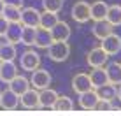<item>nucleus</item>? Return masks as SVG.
<instances>
[{
    "instance_id": "nucleus-1",
    "label": "nucleus",
    "mask_w": 121,
    "mask_h": 116,
    "mask_svg": "<svg viewBox=\"0 0 121 116\" xmlns=\"http://www.w3.org/2000/svg\"><path fill=\"white\" fill-rule=\"evenodd\" d=\"M48 56L53 62H65L70 56V46L67 40H53V44L48 48Z\"/></svg>"
},
{
    "instance_id": "nucleus-2",
    "label": "nucleus",
    "mask_w": 121,
    "mask_h": 116,
    "mask_svg": "<svg viewBox=\"0 0 121 116\" xmlns=\"http://www.w3.org/2000/svg\"><path fill=\"white\" fill-rule=\"evenodd\" d=\"M100 48H102L109 56L118 55L121 51V37L112 32V34H109L107 37H104V39L100 40Z\"/></svg>"
},
{
    "instance_id": "nucleus-3",
    "label": "nucleus",
    "mask_w": 121,
    "mask_h": 116,
    "mask_svg": "<svg viewBox=\"0 0 121 116\" xmlns=\"http://www.w3.org/2000/svg\"><path fill=\"white\" fill-rule=\"evenodd\" d=\"M30 85L35 90H44L51 85V74L44 69H35L32 70V77H30Z\"/></svg>"
},
{
    "instance_id": "nucleus-4",
    "label": "nucleus",
    "mask_w": 121,
    "mask_h": 116,
    "mask_svg": "<svg viewBox=\"0 0 121 116\" xmlns=\"http://www.w3.org/2000/svg\"><path fill=\"white\" fill-rule=\"evenodd\" d=\"M19 65H21L23 70H28V72L39 69V65H40V56H39V53L33 51V49L25 51L23 55H21V58H19Z\"/></svg>"
},
{
    "instance_id": "nucleus-5",
    "label": "nucleus",
    "mask_w": 121,
    "mask_h": 116,
    "mask_svg": "<svg viewBox=\"0 0 121 116\" xmlns=\"http://www.w3.org/2000/svg\"><path fill=\"white\" fill-rule=\"evenodd\" d=\"M70 14H72L76 23H88L90 21V4L84 2V0L76 2L70 9Z\"/></svg>"
},
{
    "instance_id": "nucleus-6",
    "label": "nucleus",
    "mask_w": 121,
    "mask_h": 116,
    "mask_svg": "<svg viewBox=\"0 0 121 116\" xmlns=\"http://www.w3.org/2000/svg\"><path fill=\"white\" fill-rule=\"evenodd\" d=\"M107 58H109V55L98 46V48H93L88 55H86V63H88L91 69L93 67H104V65L107 63Z\"/></svg>"
},
{
    "instance_id": "nucleus-7",
    "label": "nucleus",
    "mask_w": 121,
    "mask_h": 116,
    "mask_svg": "<svg viewBox=\"0 0 121 116\" xmlns=\"http://www.w3.org/2000/svg\"><path fill=\"white\" fill-rule=\"evenodd\" d=\"M93 88L91 85V79H90V74L86 72H77L76 76L72 77V90L74 93H82V92H88V90Z\"/></svg>"
},
{
    "instance_id": "nucleus-8",
    "label": "nucleus",
    "mask_w": 121,
    "mask_h": 116,
    "mask_svg": "<svg viewBox=\"0 0 121 116\" xmlns=\"http://www.w3.org/2000/svg\"><path fill=\"white\" fill-rule=\"evenodd\" d=\"M19 104L25 109H35V107H39V90L28 88L25 93L19 95Z\"/></svg>"
},
{
    "instance_id": "nucleus-9",
    "label": "nucleus",
    "mask_w": 121,
    "mask_h": 116,
    "mask_svg": "<svg viewBox=\"0 0 121 116\" xmlns=\"http://www.w3.org/2000/svg\"><path fill=\"white\" fill-rule=\"evenodd\" d=\"M40 21V12L35 7H21V25L25 27H39Z\"/></svg>"
},
{
    "instance_id": "nucleus-10",
    "label": "nucleus",
    "mask_w": 121,
    "mask_h": 116,
    "mask_svg": "<svg viewBox=\"0 0 121 116\" xmlns=\"http://www.w3.org/2000/svg\"><path fill=\"white\" fill-rule=\"evenodd\" d=\"M58 98V92L53 88H44V90H39V107H46V109H51L53 104L56 102Z\"/></svg>"
},
{
    "instance_id": "nucleus-11",
    "label": "nucleus",
    "mask_w": 121,
    "mask_h": 116,
    "mask_svg": "<svg viewBox=\"0 0 121 116\" xmlns=\"http://www.w3.org/2000/svg\"><path fill=\"white\" fill-rule=\"evenodd\" d=\"M97 102H98V95H97V92H95L93 88L88 90V92L79 93V106H81L82 109H86V111H95Z\"/></svg>"
},
{
    "instance_id": "nucleus-12",
    "label": "nucleus",
    "mask_w": 121,
    "mask_h": 116,
    "mask_svg": "<svg viewBox=\"0 0 121 116\" xmlns=\"http://www.w3.org/2000/svg\"><path fill=\"white\" fill-rule=\"evenodd\" d=\"M19 106V95L14 93L11 88H7L5 92H2V98H0V107H4L5 111H12Z\"/></svg>"
},
{
    "instance_id": "nucleus-13",
    "label": "nucleus",
    "mask_w": 121,
    "mask_h": 116,
    "mask_svg": "<svg viewBox=\"0 0 121 116\" xmlns=\"http://www.w3.org/2000/svg\"><path fill=\"white\" fill-rule=\"evenodd\" d=\"M53 44V37H51V30H46V28L37 27V34H35V40H33V46L40 48V49H48Z\"/></svg>"
},
{
    "instance_id": "nucleus-14",
    "label": "nucleus",
    "mask_w": 121,
    "mask_h": 116,
    "mask_svg": "<svg viewBox=\"0 0 121 116\" xmlns=\"http://www.w3.org/2000/svg\"><path fill=\"white\" fill-rule=\"evenodd\" d=\"M107 9H109V5H107L104 0H97V2L90 4V19H93V21L105 19Z\"/></svg>"
},
{
    "instance_id": "nucleus-15",
    "label": "nucleus",
    "mask_w": 121,
    "mask_h": 116,
    "mask_svg": "<svg viewBox=\"0 0 121 116\" xmlns=\"http://www.w3.org/2000/svg\"><path fill=\"white\" fill-rule=\"evenodd\" d=\"M70 27H69V23H65V21H58L55 27L51 28V37H53V40H69L70 39Z\"/></svg>"
},
{
    "instance_id": "nucleus-16",
    "label": "nucleus",
    "mask_w": 121,
    "mask_h": 116,
    "mask_svg": "<svg viewBox=\"0 0 121 116\" xmlns=\"http://www.w3.org/2000/svg\"><path fill=\"white\" fill-rule=\"evenodd\" d=\"M21 32H23V25L21 23H9L4 37H5L7 42L18 44V42H21Z\"/></svg>"
},
{
    "instance_id": "nucleus-17",
    "label": "nucleus",
    "mask_w": 121,
    "mask_h": 116,
    "mask_svg": "<svg viewBox=\"0 0 121 116\" xmlns=\"http://www.w3.org/2000/svg\"><path fill=\"white\" fill-rule=\"evenodd\" d=\"M7 85H9V88L14 93L21 95V93H25L28 88H30V79H26V77H23V76H14Z\"/></svg>"
},
{
    "instance_id": "nucleus-18",
    "label": "nucleus",
    "mask_w": 121,
    "mask_h": 116,
    "mask_svg": "<svg viewBox=\"0 0 121 116\" xmlns=\"http://www.w3.org/2000/svg\"><path fill=\"white\" fill-rule=\"evenodd\" d=\"M90 79H91L93 88H98V86L109 83V79H107V72H105V69H102V67H93V69H91Z\"/></svg>"
},
{
    "instance_id": "nucleus-19",
    "label": "nucleus",
    "mask_w": 121,
    "mask_h": 116,
    "mask_svg": "<svg viewBox=\"0 0 121 116\" xmlns=\"http://www.w3.org/2000/svg\"><path fill=\"white\" fill-rule=\"evenodd\" d=\"M112 25L111 23H107L105 19H100V21H95L93 25V35L97 37L98 40H102L104 37H107L109 34H112Z\"/></svg>"
},
{
    "instance_id": "nucleus-20",
    "label": "nucleus",
    "mask_w": 121,
    "mask_h": 116,
    "mask_svg": "<svg viewBox=\"0 0 121 116\" xmlns=\"http://www.w3.org/2000/svg\"><path fill=\"white\" fill-rule=\"evenodd\" d=\"M14 76H18V67L14 65V62H2V67H0V79L4 83H9Z\"/></svg>"
},
{
    "instance_id": "nucleus-21",
    "label": "nucleus",
    "mask_w": 121,
    "mask_h": 116,
    "mask_svg": "<svg viewBox=\"0 0 121 116\" xmlns=\"http://www.w3.org/2000/svg\"><path fill=\"white\" fill-rule=\"evenodd\" d=\"M93 90L97 92L98 98H104V100H112V98H116V92H118L116 85H112V83H105V85L98 86V88H93Z\"/></svg>"
},
{
    "instance_id": "nucleus-22",
    "label": "nucleus",
    "mask_w": 121,
    "mask_h": 116,
    "mask_svg": "<svg viewBox=\"0 0 121 116\" xmlns=\"http://www.w3.org/2000/svg\"><path fill=\"white\" fill-rule=\"evenodd\" d=\"M51 109H55L56 113H70V111L74 109V102H72V98L70 97H67V95H58V98H56V102L53 104Z\"/></svg>"
},
{
    "instance_id": "nucleus-23",
    "label": "nucleus",
    "mask_w": 121,
    "mask_h": 116,
    "mask_svg": "<svg viewBox=\"0 0 121 116\" xmlns=\"http://www.w3.org/2000/svg\"><path fill=\"white\" fill-rule=\"evenodd\" d=\"M105 72H107V79H109V83H112V85H116V86L121 85V63L112 62V63L107 65Z\"/></svg>"
},
{
    "instance_id": "nucleus-24",
    "label": "nucleus",
    "mask_w": 121,
    "mask_h": 116,
    "mask_svg": "<svg viewBox=\"0 0 121 116\" xmlns=\"http://www.w3.org/2000/svg\"><path fill=\"white\" fill-rule=\"evenodd\" d=\"M58 21H60V19H58V12H48V11H44V12H40L39 27L40 28H46V30H51Z\"/></svg>"
},
{
    "instance_id": "nucleus-25",
    "label": "nucleus",
    "mask_w": 121,
    "mask_h": 116,
    "mask_svg": "<svg viewBox=\"0 0 121 116\" xmlns=\"http://www.w3.org/2000/svg\"><path fill=\"white\" fill-rule=\"evenodd\" d=\"M105 21L111 23L112 27H118V25H121V5H118V4L109 5L107 14H105Z\"/></svg>"
},
{
    "instance_id": "nucleus-26",
    "label": "nucleus",
    "mask_w": 121,
    "mask_h": 116,
    "mask_svg": "<svg viewBox=\"0 0 121 116\" xmlns=\"http://www.w3.org/2000/svg\"><path fill=\"white\" fill-rule=\"evenodd\" d=\"M2 16H4L9 23H21V7L5 5V7H4Z\"/></svg>"
},
{
    "instance_id": "nucleus-27",
    "label": "nucleus",
    "mask_w": 121,
    "mask_h": 116,
    "mask_svg": "<svg viewBox=\"0 0 121 116\" xmlns=\"http://www.w3.org/2000/svg\"><path fill=\"white\" fill-rule=\"evenodd\" d=\"M16 44H11V42H5L0 46V60L2 62H14L16 58Z\"/></svg>"
},
{
    "instance_id": "nucleus-28",
    "label": "nucleus",
    "mask_w": 121,
    "mask_h": 116,
    "mask_svg": "<svg viewBox=\"0 0 121 116\" xmlns=\"http://www.w3.org/2000/svg\"><path fill=\"white\" fill-rule=\"evenodd\" d=\"M35 34H37V28H35V27H23V32H21V42L26 44V46H33Z\"/></svg>"
},
{
    "instance_id": "nucleus-29",
    "label": "nucleus",
    "mask_w": 121,
    "mask_h": 116,
    "mask_svg": "<svg viewBox=\"0 0 121 116\" xmlns=\"http://www.w3.org/2000/svg\"><path fill=\"white\" fill-rule=\"evenodd\" d=\"M42 7L48 12H60L63 7V0H42Z\"/></svg>"
},
{
    "instance_id": "nucleus-30",
    "label": "nucleus",
    "mask_w": 121,
    "mask_h": 116,
    "mask_svg": "<svg viewBox=\"0 0 121 116\" xmlns=\"http://www.w3.org/2000/svg\"><path fill=\"white\" fill-rule=\"evenodd\" d=\"M95 111H98V113H112V111H114L112 100H104V98H98L97 106H95Z\"/></svg>"
},
{
    "instance_id": "nucleus-31",
    "label": "nucleus",
    "mask_w": 121,
    "mask_h": 116,
    "mask_svg": "<svg viewBox=\"0 0 121 116\" xmlns=\"http://www.w3.org/2000/svg\"><path fill=\"white\" fill-rule=\"evenodd\" d=\"M7 27H9V21H7L5 18H4L2 14H0V37H2L4 34H5V30H7Z\"/></svg>"
},
{
    "instance_id": "nucleus-32",
    "label": "nucleus",
    "mask_w": 121,
    "mask_h": 116,
    "mask_svg": "<svg viewBox=\"0 0 121 116\" xmlns=\"http://www.w3.org/2000/svg\"><path fill=\"white\" fill-rule=\"evenodd\" d=\"M5 5H14V7H23V0H2Z\"/></svg>"
},
{
    "instance_id": "nucleus-33",
    "label": "nucleus",
    "mask_w": 121,
    "mask_h": 116,
    "mask_svg": "<svg viewBox=\"0 0 121 116\" xmlns=\"http://www.w3.org/2000/svg\"><path fill=\"white\" fill-rule=\"evenodd\" d=\"M116 98H119V102H121V85H119L118 92H116Z\"/></svg>"
},
{
    "instance_id": "nucleus-34",
    "label": "nucleus",
    "mask_w": 121,
    "mask_h": 116,
    "mask_svg": "<svg viewBox=\"0 0 121 116\" xmlns=\"http://www.w3.org/2000/svg\"><path fill=\"white\" fill-rule=\"evenodd\" d=\"M4 7H5V4H4L2 0H0V14H2V12H4Z\"/></svg>"
},
{
    "instance_id": "nucleus-35",
    "label": "nucleus",
    "mask_w": 121,
    "mask_h": 116,
    "mask_svg": "<svg viewBox=\"0 0 121 116\" xmlns=\"http://www.w3.org/2000/svg\"><path fill=\"white\" fill-rule=\"evenodd\" d=\"M0 67H2V60H0Z\"/></svg>"
},
{
    "instance_id": "nucleus-36",
    "label": "nucleus",
    "mask_w": 121,
    "mask_h": 116,
    "mask_svg": "<svg viewBox=\"0 0 121 116\" xmlns=\"http://www.w3.org/2000/svg\"><path fill=\"white\" fill-rule=\"evenodd\" d=\"M0 98H2V92H0Z\"/></svg>"
}]
</instances>
